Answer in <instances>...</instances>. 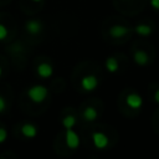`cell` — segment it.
Listing matches in <instances>:
<instances>
[{
  "label": "cell",
  "instance_id": "cell-1",
  "mask_svg": "<svg viewBox=\"0 0 159 159\" xmlns=\"http://www.w3.org/2000/svg\"><path fill=\"white\" fill-rule=\"evenodd\" d=\"M47 96H48V89L42 84H35L27 89V97L34 103H42L47 98Z\"/></svg>",
  "mask_w": 159,
  "mask_h": 159
},
{
  "label": "cell",
  "instance_id": "cell-2",
  "mask_svg": "<svg viewBox=\"0 0 159 159\" xmlns=\"http://www.w3.org/2000/svg\"><path fill=\"white\" fill-rule=\"evenodd\" d=\"M98 83H99V81H98L97 76H94V75H86L81 80V87L86 92L94 91L98 87Z\"/></svg>",
  "mask_w": 159,
  "mask_h": 159
},
{
  "label": "cell",
  "instance_id": "cell-3",
  "mask_svg": "<svg viewBox=\"0 0 159 159\" xmlns=\"http://www.w3.org/2000/svg\"><path fill=\"white\" fill-rule=\"evenodd\" d=\"M65 140H66V144L70 149H77L80 147V143H81V139H80V135L72 129H66V133H65Z\"/></svg>",
  "mask_w": 159,
  "mask_h": 159
},
{
  "label": "cell",
  "instance_id": "cell-4",
  "mask_svg": "<svg viewBox=\"0 0 159 159\" xmlns=\"http://www.w3.org/2000/svg\"><path fill=\"white\" fill-rule=\"evenodd\" d=\"M92 142L97 149H106L109 144V138L103 132H93L92 133Z\"/></svg>",
  "mask_w": 159,
  "mask_h": 159
},
{
  "label": "cell",
  "instance_id": "cell-5",
  "mask_svg": "<svg viewBox=\"0 0 159 159\" xmlns=\"http://www.w3.org/2000/svg\"><path fill=\"white\" fill-rule=\"evenodd\" d=\"M125 103L132 109H139L143 106V98L140 94H138L135 92H130L125 97Z\"/></svg>",
  "mask_w": 159,
  "mask_h": 159
},
{
  "label": "cell",
  "instance_id": "cell-6",
  "mask_svg": "<svg viewBox=\"0 0 159 159\" xmlns=\"http://www.w3.org/2000/svg\"><path fill=\"white\" fill-rule=\"evenodd\" d=\"M25 29H26V31L29 34L37 35V34H40L42 31V22L40 20H37V19H31V20H29L26 22Z\"/></svg>",
  "mask_w": 159,
  "mask_h": 159
},
{
  "label": "cell",
  "instance_id": "cell-7",
  "mask_svg": "<svg viewBox=\"0 0 159 159\" xmlns=\"http://www.w3.org/2000/svg\"><path fill=\"white\" fill-rule=\"evenodd\" d=\"M128 32H129V27L120 25V24H116V25L111 26V29H109V35L114 39H120V37L125 36Z\"/></svg>",
  "mask_w": 159,
  "mask_h": 159
},
{
  "label": "cell",
  "instance_id": "cell-8",
  "mask_svg": "<svg viewBox=\"0 0 159 159\" xmlns=\"http://www.w3.org/2000/svg\"><path fill=\"white\" fill-rule=\"evenodd\" d=\"M36 72L41 78H48V77H51L53 75V68H52V66L50 63L41 62V63H39V66L36 68Z\"/></svg>",
  "mask_w": 159,
  "mask_h": 159
},
{
  "label": "cell",
  "instance_id": "cell-9",
  "mask_svg": "<svg viewBox=\"0 0 159 159\" xmlns=\"http://www.w3.org/2000/svg\"><path fill=\"white\" fill-rule=\"evenodd\" d=\"M133 60L137 65L139 66H144L149 62V56L145 51H142V50H137L134 53H133Z\"/></svg>",
  "mask_w": 159,
  "mask_h": 159
},
{
  "label": "cell",
  "instance_id": "cell-10",
  "mask_svg": "<svg viewBox=\"0 0 159 159\" xmlns=\"http://www.w3.org/2000/svg\"><path fill=\"white\" fill-rule=\"evenodd\" d=\"M21 133L26 138H35L37 135V128L31 123H25L21 127Z\"/></svg>",
  "mask_w": 159,
  "mask_h": 159
},
{
  "label": "cell",
  "instance_id": "cell-11",
  "mask_svg": "<svg viewBox=\"0 0 159 159\" xmlns=\"http://www.w3.org/2000/svg\"><path fill=\"white\" fill-rule=\"evenodd\" d=\"M106 68L108 72L111 73H114L119 70V63H118V60L113 56H109L107 60H106Z\"/></svg>",
  "mask_w": 159,
  "mask_h": 159
},
{
  "label": "cell",
  "instance_id": "cell-12",
  "mask_svg": "<svg viewBox=\"0 0 159 159\" xmlns=\"http://www.w3.org/2000/svg\"><path fill=\"white\" fill-rule=\"evenodd\" d=\"M83 118L87 122H93L98 118V112L94 107H86L83 111Z\"/></svg>",
  "mask_w": 159,
  "mask_h": 159
},
{
  "label": "cell",
  "instance_id": "cell-13",
  "mask_svg": "<svg viewBox=\"0 0 159 159\" xmlns=\"http://www.w3.org/2000/svg\"><path fill=\"white\" fill-rule=\"evenodd\" d=\"M134 31H135V34H138L140 36H149L153 32L152 27L149 25H147V24H138L134 27Z\"/></svg>",
  "mask_w": 159,
  "mask_h": 159
},
{
  "label": "cell",
  "instance_id": "cell-14",
  "mask_svg": "<svg viewBox=\"0 0 159 159\" xmlns=\"http://www.w3.org/2000/svg\"><path fill=\"white\" fill-rule=\"evenodd\" d=\"M76 118H75V116H72V114H67V116H65L63 118H62V125L66 128V129H70V128H73L75 125H76Z\"/></svg>",
  "mask_w": 159,
  "mask_h": 159
},
{
  "label": "cell",
  "instance_id": "cell-15",
  "mask_svg": "<svg viewBox=\"0 0 159 159\" xmlns=\"http://www.w3.org/2000/svg\"><path fill=\"white\" fill-rule=\"evenodd\" d=\"M7 37V27L4 24H0V41L5 40Z\"/></svg>",
  "mask_w": 159,
  "mask_h": 159
},
{
  "label": "cell",
  "instance_id": "cell-16",
  "mask_svg": "<svg viewBox=\"0 0 159 159\" xmlns=\"http://www.w3.org/2000/svg\"><path fill=\"white\" fill-rule=\"evenodd\" d=\"M7 139V132L5 128H0V144Z\"/></svg>",
  "mask_w": 159,
  "mask_h": 159
},
{
  "label": "cell",
  "instance_id": "cell-17",
  "mask_svg": "<svg viewBox=\"0 0 159 159\" xmlns=\"http://www.w3.org/2000/svg\"><path fill=\"white\" fill-rule=\"evenodd\" d=\"M6 109V101L4 99L2 96H0V113H2Z\"/></svg>",
  "mask_w": 159,
  "mask_h": 159
},
{
  "label": "cell",
  "instance_id": "cell-18",
  "mask_svg": "<svg viewBox=\"0 0 159 159\" xmlns=\"http://www.w3.org/2000/svg\"><path fill=\"white\" fill-rule=\"evenodd\" d=\"M150 6L155 10H159V0H150Z\"/></svg>",
  "mask_w": 159,
  "mask_h": 159
},
{
  "label": "cell",
  "instance_id": "cell-19",
  "mask_svg": "<svg viewBox=\"0 0 159 159\" xmlns=\"http://www.w3.org/2000/svg\"><path fill=\"white\" fill-rule=\"evenodd\" d=\"M154 101L159 104V89H157V91H155V93H154Z\"/></svg>",
  "mask_w": 159,
  "mask_h": 159
},
{
  "label": "cell",
  "instance_id": "cell-20",
  "mask_svg": "<svg viewBox=\"0 0 159 159\" xmlns=\"http://www.w3.org/2000/svg\"><path fill=\"white\" fill-rule=\"evenodd\" d=\"M2 76V68H1V66H0V77Z\"/></svg>",
  "mask_w": 159,
  "mask_h": 159
},
{
  "label": "cell",
  "instance_id": "cell-21",
  "mask_svg": "<svg viewBox=\"0 0 159 159\" xmlns=\"http://www.w3.org/2000/svg\"><path fill=\"white\" fill-rule=\"evenodd\" d=\"M32 1H36V2H39V1H41V0H32Z\"/></svg>",
  "mask_w": 159,
  "mask_h": 159
}]
</instances>
